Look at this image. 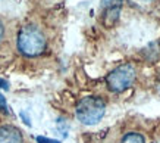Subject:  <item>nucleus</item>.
Returning a JSON list of instances; mask_svg holds the SVG:
<instances>
[{
  "label": "nucleus",
  "instance_id": "6",
  "mask_svg": "<svg viewBox=\"0 0 160 143\" xmlns=\"http://www.w3.org/2000/svg\"><path fill=\"white\" fill-rule=\"evenodd\" d=\"M123 0H102L103 9H110V8H121Z\"/></svg>",
  "mask_w": 160,
  "mask_h": 143
},
{
  "label": "nucleus",
  "instance_id": "9",
  "mask_svg": "<svg viewBox=\"0 0 160 143\" xmlns=\"http://www.w3.org/2000/svg\"><path fill=\"white\" fill-rule=\"evenodd\" d=\"M0 87H3V89H8V83L3 81V80H0Z\"/></svg>",
  "mask_w": 160,
  "mask_h": 143
},
{
  "label": "nucleus",
  "instance_id": "1",
  "mask_svg": "<svg viewBox=\"0 0 160 143\" xmlns=\"http://www.w3.org/2000/svg\"><path fill=\"white\" fill-rule=\"evenodd\" d=\"M16 45H18V50L24 56L35 58V56H40L46 50L47 37L40 27L34 24H27L18 33Z\"/></svg>",
  "mask_w": 160,
  "mask_h": 143
},
{
  "label": "nucleus",
  "instance_id": "7",
  "mask_svg": "<svg viewBox=\"0 0 160 143\" xmlns=\"http://www.w3.org/2000/svg\"><path fill=\"white\" fill-rule=\"evenodd\" d=\"M38 143H60L58 140H52V139H46V137H37Z\"/></svg>",
  "mask_w": 160,
  "mask_h": 143
},
{
  "label": "nucleus",
  "instance_id": "4",
  "mask_svg": "<svg viewBox=\"0 0 160 143\" xmlns=\"http://www.w3.org/2000/svg\"><path fill=\"white\" fill-rule=\"evenodd\" d=\"M0 143H24L22 133L19 128L13 125H2L0 127Z\"/></svg>",
  "mask_w": 160,
  "mask_h": 143
},
{
  "label": "nucleus",
  "instance_id": "5",
  "mask_svg": "<svg viewBox=\"0 0 160 143\" xmlns=\"http://www.w3.org/2000/svg\"><path fill=\"white\" fill-rule=\"evenodd\" d=\"M119 143H146V139H144L142 134L135 133V131H131V133L125 134Z\"/></svg>",
  "mask_w": 160,
  "mask_h": 143
},
{
  "label": "nucleus",
  "instance_id": "8",
  "mask_svg": "<svg viewBox=\"0 0 160 143\" xmlns=\"http://www.w3.org/2000/svg\"><path fill=\"white\" fill-rule=\"evenodd\" d=\"M3 39H5V25H3V22L0 19V43H2Z\"/></svg>",
  "mask_w": 160,
  "mask_h": 143
},
{
  "label": "nucleus",
  "instance_id": "3",
  "mask_svg": "<svg viewBox=\"0 0 160 143\" xmlns=\"http://www.w3.org/2000/svg\"><path fill=\"white\" fill-rule=\"evenodd\" d=\"M137 78V68L132 64L119 65L118 68L112 69L106 77L107 89L113 93H121L129 89Z\"/></svg>",
  "mask_w": 160,
  "mask_h": 143
},
{
  "label": "nucleus",
  "instance_id": "2",
  "mask_svg": "<svg viewBox=\"0 0 160 143\" xmlns=\"http://www.w3.org/2000/svg\"><path fill=\"white\" fill-rule=\"evenodd\" d=\"M106 112V102L100 96H85L77 103V118L85 125H94Z\"/></svg>",
  "mask_w": 160,
  "mask_h": 143
}]
</instances>
